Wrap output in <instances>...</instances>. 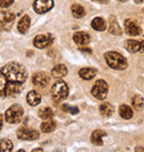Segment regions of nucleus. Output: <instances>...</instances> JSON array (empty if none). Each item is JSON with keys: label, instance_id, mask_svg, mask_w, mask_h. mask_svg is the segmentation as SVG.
<instances>
[{"label": "nucleus", "instance_id": "obj_1", "mask_svg": "<svg viewBox=\"0 0 144 152\" xmlns=\"http://www.w3.org/2000/svg\"><path fill=\"white\" fill-rule=\"evenodd\" d=\"M28 78L25 66L18 62H9L0 69V98L16 97L22 91Z\"/></svg>", "mask_w": 144, "mask_h": 152}, {"label": "nucleus", "instance_id": "obj_2", "mask_svg": "<svg viewBox=\"0 0 144 152\" xmlns=\"http://www.w3.org/2000/svg\"><path fill=\"white\" fill-rule=\"evenodd\" d=\"M105 61L109 64V67L112 69H116V70H124L127 67V59L120 55L119 52L115 51H108L105 53Z\"/></svg>", "mask_w": 144, "mask_h": 152}, {"label": "nucleus", "instance_id": "obj_3", "mask_svg": "<svg viewBox=\"0 0 144 152\" xmlns=\"http://www.w3.org/2000/svg\"><path fill=\"white\" fill-rule=\"evenodd\" d=\"M69 94V88L63 80H58L51 89V96L55 102L64 100Z\"/></svg>", "mask_w": 144, "mask_h": 152}, {"label": "nucleus", "instance_id": "obj_4", "mask_svg": "<svg viewBox=\"0 0 144 152\" xmlns=\"http://www.w3.org/2000/svg\"><path fill=\"white\" fill-rule=\"evenodd\" d=\"M22 117H23V109L19 104L11 106L4 113V118H6V121L8 123L20 122L22 120Z\"/></svg>", "mask_w": 144, "mask_h": 152}, {"label": "nucleus", "instance_id": "obj_5", "mask_svg": "<svg viewBox=\"0 0 144 152\" xmlns=\"http://www.w3.org/2000/svg\"><path fill=\"white\" fill-rule=\"evenodd\" d=\"M108 91H109V86L104 80H97V82L93 85L91 93L94 98H97L99 100H103L105 99L108 96Z\"/></svg>", "mask_w": 144, "mask_h": 152}, {"label": "nucleus", "instance_id": "obj_6", "mask_svg": "<svg viewBox=\"0 0 144 152\" xmlns=\"http://www.w3.org/2000/svg\"><path fill=\"white\" fill-rule=\"evenodd\" d=\"M18 139L25 140V141H33L39 138V132L34 129H30V128H20L17 131Z\"/></svg>", "mask_w": 144, "mask_h": 152}, {"label": "nucleus", "instance_id": "obj_7", "mask_svg": "<svg viewBox=\"0 0 144 152\" xmlns=\"http://www.w3.org/2000/svg\"><path fill=\"white\" fill-rule=\"evenodd\" d=\"M53 7V0H36L33 2V9L37 13H46Z\"/></svg>", "mask_w": 144, "mask_h": 152}, {"label": "nucleus", "instance_id": "obj_8", "mask_svg": "<svg viewBox=\"0 0 144 152\" xmlns=\"http://www.w3.org/2000/svg\"><path fill=\"white\" fill-rule=\"evenodd\" d=\"M53 42V37L51 34H39L33 40L34 47H37L39 49H43V48H47L48 46H50L51 43Z\"/></svg>", "mask_w": 144, "mask_h": 152}, {"label": "nucleus", "instance_id": "obj_9", "mask_svg": "<svg viewBox=\"0 0 144 152\" xmlns=\"http://www.w3.org/2000/svg\"><path fill=\"white\" fill-rule=\"evenodd\" d=\"M49 81H50L49 76L43 71L37 72L32 76V83L34 86H37V87H40V88L46 87L49 83Z\"/></svg>", "mask_w": 144, "mask_h": 152}, {"label": "nucleus", "instance_id": "obj_10", "mask_svg": "<svg viewBox=\"0 0 144 152\" xmlns=\"http://www.w3.org/2000/svg\"><path fill=\"white\" fill-rule=\"evenodd\" d=\"M124 30L129 36H140L141 29L135 21L127 19L124 21Z\"/></svg>", "mask_w": 144, "mask_h": 152}, {"label": "nucleus", "instance_id": "obj_11", "mask_svg": "<svg viewBox=\"0 0 144 152\" xmlns=\"http://www.w3.org/2000/svg\"><path fill=\"white\" fill-rule=\"evenodd\" d=\"M73 41L79 46H87L90 42V36L87 32L79 31L73 34Z\"/></svg>", "mask_w": 144, "mask_h": 152}, {"label": "nucleus", "instance_id": "obj_12", "mask_svg": "<svg viewBox=\"0 0 144 152\" xmlns=\"http://www.w3.org/2000/svg\"><path fill=\"white\" fill-rule=\"evenodd\" d=\"M106 135L105 131L103 130H95L91 134V142L94 145H102L103 144V138Z\"/></svg>", "mask_w": 144, "mask_h": 152}, {"label": "nucleus", "instance_id": "obj_13", "mask_svg": "<svg viewBox=\"0 0 144 152\" xmlns=\"http://www.w3.org/2000/svg\"><path fill=\"white\" fill-rule=\"evenodd\" d=\"M27 102L32 107L38 106L39 103L41 102V96H40V93H38L37 91H34V90L28 92V94H27Z\"/></svg>", "mask_w": 144, "mask_h": 152}, {"label": "nucleus", "instance_id": "obj_14", "mask_svg": "<svg viewBox=\"0 0 144 152\" xmlns=\"http://www.w3.org/2000/svg\"><path fill=\"white\" fill-rule=\"evenodd\" d=\"M52 76L57 78V79H60V78H63L64 76H67V73H68V69L67 67L64 66V64H57L53 69H52Z\"/></svg>", "mask_w": 144, "mask_h": 152}, {"label": "nucleus", "instance_id": "obj_15", "mask_svg": "<svg viewBox=\"0 0 144 152\" xmlns=\"http://www.w3.org/2000/svg\"><path fill=\"white\" fill-rule=\"evenodd\" d=\"M97 75V70L93 68H82L79 71V76L84 80H91Z\"/></svg>", "mask_w": 144, "mask_h": 152}, {"label": "nucleus", "instance_id": "obj_16", "mask_svg": "<svg viewBox=\"0 0 144 152\" xmlns=\"http://www.w3.org/2000/svg\"><path fill=\"white\" fill-rule=\"evenodd\" d=\"M15 13L11 11H2L0 12V23L2 25H11L15 21Z\"/></svg>", "mask_w": 144, "mask_h": 152}, {"label": "nucleus", "instance_id": "obj_17", "mask_svg": "<svg viewBox=\"0 0 144 152\" xmlns=\"http://www.w3.org/2000/svg\"><path fill=\"white\" fill-rule=\"evenodd\" d=\"M110 32L112 34H114V36H120V34H122V29H121V27H120L119 22L118 20L115 19V17H110Z\"/></svg>", "mask_w": 144, "mask_h": 152}, {"label": "nucleus", "instance_id": "obj_18", "mask_svg": "<svg viewBox=\"0 0 144 152\" xmlns=\"http://www.w3.org/2000/svg\"><path fill=\"white\" fill-rule=\"evenodd\" d=\"M30 27V18L29 16H23L18 23V30L20 34H25Z\"/></svg>", "mask_w": 144, "mask_h": 152}, {"label": "nucleus", "instance_id": "obj_19", "mask_svg": "<svg viewBox=\"0 0 144 152\" xmlns=\"http://www.w3.org/2000/svg\"><path fill=\"white\" fill-rule=\"evenodd\" d=\"M91 26H92V28L94 30H97V31H103V30H105V21L102 19L101 17H97L94 18L92 22H91Z\"/></svg>", "mask_w": 144, "mask_h": 152}, {"label": "nucleus", "instance_id": "obj_20", "mask_svg": "<svg viewBox=\"0 0 144 152\" xmlns=\"http://www.w3.org/2000/svg\"><path fill=\"white\" fill-rule=\"evenodd\" d=\"M119 112H120V115L122 117L123 119H131L133 117V111H132V108L131 107L127 106V104H122V106L120 107L119 109Z\"/></svg>", "mask_w": 144, "mask_h": 152}, {"label": "nucleus", "instance_id": "obj_21", "mask_svg": "<svg viewBox=\"0 0 144 152\" xmlns=\"http://www.w3.org/2000/svg\"><path fill=\"white\" fill-rule=\"evenodd\" d=\"M99 109H100V113H101L103 117H110V115H112L113 111H114L112 104H111V103H108V102L102 103Z\"/></svg>", "mask_w": 144, "mask_h": 152}, {"label": "nucleus", "instance_id": "obj_22", "mask_svg": "<svg viewBox=\"0 0 144 152\" xmlns=\"http://www.w3.org/2000/svg\"><path fill=\"white\" fill-rule=\"evenodd\" d=\"M57 128V123L53 121V120H46L44 122L41 123V131L42 132H46V133H49V132H52Z\"/></svg>", "mask_w": 144, "mask_h": 152}, {"label": "nucleus", "instance_id": "obj_23", "mask_svg": "<svg viewBox=\"0 0 144 152\" xmlns=\"http://www.w3.org/2000/svg\"><path fill=\"white\" fill-rule=\"evenodd\" d=\"M71 12L73 15V17L76 18H82L85 15L84 8L81 4H73L71 7Z\"/></svg>", "mask_w": 144, "mask_h": 152}, {"label": "nucleus", "instance_id": "obj_24", "mask_svg": "<svg viewBox=\"0 0 144 152\" xmlns=\"http://www.w3.org/2000/svg\"><path fill=\"white\" fill-rule=\"evenodd\" d=\"M39 117L43 120H50L53 117V111L49 107H44L39 110Z\"/></svg>", "mask_w": 144, "mask_h": 152}, {"label": "nucleus", "instance_id": "obj_25", "mask_svg": "<svg viewBox=\"0 0 144 152\" xmlns=\"http://www.w3.org/2000/svg\"><path fill=\"white\" fill-rule=\"evenodd\" d=\"M13 148L12 142L9 139L0 140V152H11Z\"/></svg>", "mask_w": 144, "mask_h": 152}, {"label": "nucleus", "instance_id": "obj_26", "mask_svg": "<svg viewBox=\"0 0 144 152\" xmlns=\"http://www.w3.org/2000/svg\"><path fill=\"white\" fill-rule=\"evenodd\" d=\"M125 47L130 52H140V42L136 40H127L125 42Z\"/></svg>", "mask_w": 144, "mask_h": 152}, {"label": "nucleus", "instance_id": "obj_27", "mask_svg": "<svg viewBox=\"0 0 144 152\" xmlns=\"http://www.w3.org/2000/svg\"><path fill=\"white\" fill-rule=\"evenodd\" d=\"M132 106L136 110H141L144 106V99L141 96H134L132 99Z\"/></svg>", "mask_w": 144, "mask_h": 152}, {"label": "nucleus", "instance_id": "obj_28", "mask_svg": "<svg viewBox=\"0 0 144 152\" xmlns=\"http://www.w3.org/2000/svg\"><path fill=\"white\" fill-rule=\"evenodd\" d=\"M62 110H63V111H67V112H70V113H72V114H76L79 112V109H78V108H76V107L67 106V104L62 106Z\"/></svg>", "mask_w": 144, "mask_h": 152}, {"label": "nucleus", "instance_id": "obj_29", "mask_svg": "<svg viewBox=\"0 0 144 152\" xmlns=\"http://www.w3.org/2000/svg\"><path fill=\"white\" fill-rule=\"evenodd\" d=\"M13 4V0H0V8H8Z\"/></svg>", "mask_w": 144, "mask_h": 152}, {"label": "nucleus", "instance_id": "obj_30", "mask_svg": "<svg viewBox=\"0 0 144 152\" xmlns=\"http://www.w3.org/2000/svg\"><path fill=\"white\" fill-rule=\"evenodd\" d=\"M93 1H95V2H97V4H108L109 2V0H93Z\"/></svg>", "mask_w": 144, "mask_h": 152}, {"label": "nucleus", "instance_id": "obj_31", "mask_svg": "<svg viewBox=\"0 0 144 152\" xmlns=\"http://www.w3.org/2000/svg\"><path fill=\"white\" fill-rule=\"evenodd\" d=\"M2 124H4V115L0 113V130L2 128Z\"/></svg>", "mask_w": 144, "mask_h": 152}, {"label": "nucleus", "instance_id": "obj_32", "mask_svg": "<svg viewBox=\"0 0 144 152\" xmlns=\"http://www.w3.org/2000/svg\"><path fill=\"white\" fill-rule=\"evenodd\" d=\"M140 52H144V40L140 42Z\"/></svg>", "mask_w": 144, "mask_h": 152}, {"label": "nucleus", "instance_id": "obj_33", "mask_svg": "<svg viewBox=\"0 0 144 152\" xmlns=\"http://www.w3.org/2000/svg\"><path fill=\"white\" fill-rule=\"evenodd\" d=\"M80 50L83 51V52H88V53H91V49H89V48H81Z\"/></svg>", "mask_w": 144, "mask_h": 152}, {"label": "nucleus", "instance_id": "obj_34", "mask_svg": "<svg viewBox=\"0 0 144 152\" xmlns=\"http://www.w3.org/2000/svg\"><path fill=\"white\" fill-rule=\"evenodd\" d=\"M135 152H144V148L143 147H136Z\"/></svg>", "mask_w": 144, "mask_h": 152}, {"label": "nucleus", "instance_id": "obj_35", "mask_svg": "<svg viewBox=\"0 0 144 152\" xmlns=\"http://www.w3.org/2000/svg\"><path fill=\"white\" fill-rule=\"evenodd\" d=\"M32 152H43V150L42 149H40V148H37V149H33Z\"/></svg>", "mask_w": 144, "mask_h": 152}, {"label": "nucleus", "instance_id": "obj_36", "mask_svg": "<svg viewBox=\"0 0 144 152\" xmlns=\"http://www.w3.org/2000/svg\"><path fill=\"white\" fill-rule=\"evenodd\" d=\"M134 2H135V4H142L143 0H134Z\"/></svg>", "mask_w": 144, "mask_h": 152}, {"label": "nucleus", "instance_id": "obj_37", "mask_svg": "<svg viewBox=\"0 0 144 152\" xmlns=\"http://www.w3.org/2000/svg\"><path fill=\"white\" fill-rule=\"evenodd\" d=\"M119 1H121V2H125L127 0H119Z\"/></svg>", "mask_w": 144, "mask_h": 152}, {"label": "nucleus", "instance_id": "obj_38", "mask_svg": "<svg viewBox=\"0 0 144 152\" xmlns=\"http://www.w3.org/2000/svg\"><path fill=\"white\" fill-rule=\"evenodd\" d=\"M17 152H25V150H19V151H17Z\"/></svg>", "mask_w": 144, "mask_h": 152}]
</instances>
